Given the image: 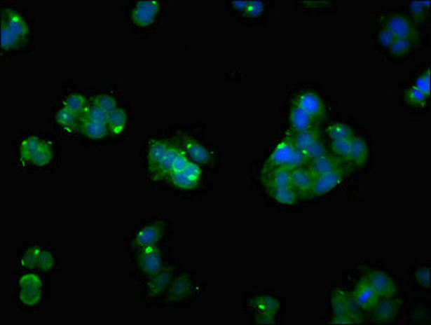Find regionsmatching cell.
<instances>
[{
  "instance_id": "33",
  "label": "cell",
  "mask_w": 431,
  "mask_h": 325,
  "mask_svg": "<svg viewBox=\"0 0 431 325\" xmlns=\"http://www.w3.org/2000/svg\"><path fill=\"white\" fill-rule=\"evenodd\" d=\"M268 193L271 195L274 201H277L278 203L282 204V205H295L301 200L298 194L291 187L270 190V191H268Z\"/></svg>"
},
{
  "instance_id": "18",
  "label": "cell",
  "mask_w": 431,
  "mask_h": 325,
  "mask_svg": "<svg viewBox=\"0 0 431 325\" xmlns=\"http://www.w3.org/2000/svg\"><path fill=\"white\" fill-rule=\"evenodd\" d=\"M295 150L293 136L289 130L286 132L285 137L280 141V144L272 151V153L270 154L269 158H267L265 164L262 166L261 172H268V170H273V168L284 167L286 162H289V158L293 155Z\"/></svg>"
},
{
  "instance_id": "13",
  "label": "cell",
  "mask_w": 431,
  "mask_h": 325,
  "mask_svg": "<svg viewBox=\"0 0 431 325\" xmlns=\"http://www.w3.org/2000/svg\"><path fill=\"white\" fill-rule=\"evenodd\" d=\"M90 94L88 89L69 79L60 88L57 102L81 116L90 104Z\"/></svg>"
},
{
  "instance_id": "24",
  "label": "cell",
  "mask_w": 431,
  "mask_h": 325,
  "mask_svg": "<svg viewBox=\"0 0 431 325\" xmlns=\"http://www.w3.org/2000/svg\"><path fill=\"white\" fill-rule=\"evenodd\" d=\"M39 242H29L19 247L17 251V269L20 270H36L39 257L43 249Z\"/></svg>"
},
{
  "instance_id": "7",
  "label": "cell",
  "mask_w": 431,
  "mask_h": 325,
  "mask_svg": "<svg viewBox=\"0 0 431 325\" xmlns=\"http://www.w3.org/2000/svg\"><path fill=\"white\" fill-rule=\"evenodd\" d=\"M205 291V284L198 275L188 268H182L174 277L158 309L182 308L192 304Z\"/></svg>"
},
{
  "instance_id": "37",
  "label": "cell",
  "mask_w": 431,
  "mask_h": 325,
  "mask_svg": "<svg viewBox=\"0 0 431 325\" xmlns=\"http://www.w3.org/2000/svg\"><path fill=\"white\" fill-rule=\"evenodd\" d=\"M303 153H305L308 162H311L313 160H319V158L327 155L329 154V148H327V144L323 141V139H321L319 141L313 144V146H309L307 150L303 151Z\"/></svg>"
},
{
  "instance_id": "45",
  "label": "cell",
  "mask_w": 431,
  "mask_h": 325,
  "mask_svg": "<svg viewBox=\"0 0 431 325\" xmlns=\"http://www.w3.org/2000/svg\"><path fill=\"white\" fill-rule=\"evenodd\" d=\"M254 322L256 324H275L277 314L268 312H254Z\"/></svg>"
},
{
  "instance_id": "21",
  "label": "cell",
  "mask_w": 431,
  "mask_h": 325,
  "mask_svg": "<svg viewBox=\"0 0 431 325\" xmlns=\"http://www.w3.org/2000/svg\"><path fill=\"white\" fill-rule=\"evenodd\" d=\"M363 275L372 284L381 298H388V297L398 295V283L393 280L392 277L385 271L369 269Z\"/></svg>"
},
{
  "instance_id": "6",
  "label": "cell",
  "mask_w": 431,
  "mask_h": 325,
  "mask_svg": "<svg viewBox=\"0 0 431 325\" xmlns=\"http://www.w3.org/2000/svg\"><path fill=\"white\" fill-rule=\"evenodd\" d=\"M165 13L164 0H128L123 8L124 19L139 34L158 31L164 23Z\"/></svg>"
},
{
  "instance_id": "12",
  "label": "cell",
  "mask_w": 431,
  "mask_h": 325,
  "mask_svg": "<svg viewBox=\"0 0 431 325\" xmlns=\"http://www.w3.org/2000/svg\"><path fill=\"white\" fill-rule=\"evenodd\" d=\"M182 144L184 152L192 162H196L200 167L210 168L217 165V151L202 141L193 134L182 130Z\"/></svg>"
},
{
  "instance_id": "5",
  "label": "cell",
  "mask_w": 431,
  "mask_h": 325,
  "mask_svg": "<svg viewBox=\"0 0 431 325\" xmlns=\"http://www.w3.org/2000/svg\"><path fill=\"white\" fill-rule=\"evenodd\" d=\"M172 232L174 223L170 217L152 216L144 218L129 230L125 239L127 253L156 244L167 243Z\"/></svg>"
},
{
  "instance_id": "43",
  "label": "cell",
  "mask_w": 431,
  "mask_h": 325,
  "mask_svg": "<svg viewBox=\"0 0 431 325\" xmlns=\"http://www.w3.org/2000/svg\"><path fill=\"white\" fill-rule=\"evenodd\" d=\"M414 86L420 89L426 96L430 97V69L429 67L417 77Z\"/></svg>"
},
{
  "instance_id": "1",
  "label": "cell",
  "mask_w": 431,
  "mask_h": 325,
  "mask_svg": "<svg viewBox=\"0 0 431 325\" xmlns=\"http://www.w3.org/2000/svg\"><path fill=\"white\" fill-rule=\"evenodd\" d=\"M182 130L167 127L151 132L143 140L141 165L150 189L180 193L198 189L204 170L192 162L182 144Z\"/></svg>"
},
{
  "instance_id": "25",
  "label": "cell",
  "mask_w": 431,
  "mask_h": 325,
  "mask_svg": "<svg viewBox=\"0 0 431 325\" xmlns=\"http://www.w3.org/2000/svg\"><path fill=\"white\" fill-rule=\"evenodd\" d=\"M315 177L307 166L291 172V188L298 194L299 199L313 198V188Z\"/></svg>"
},
{
  "instance_id": "3",
  "label": "cell",
  "mask_w": 431,
  "mask_h": 325,
  "mask_svg": "<svg viewBox=\"0 0 431 325\" xmlns=\"http://www.w3.org/2000/svg\"><path fill=\"white\" fill-rule=\"evenodd\" d=\"M0 33L4 60L35 47V20L27 8L15 3L0 4Z\"/></svg>"
},
{
  "instance_id": "2",
  "label": "cell",
  "mask_w": 431,
  "mask_h": 325,
  "mask_svg": "<svg viewBox=\"0 0 431 325\" xmlns=\"http://www.w3.org/2000/svg\"><path fill=\"white\" fill-rule=\"evenodd\" d=\"M12 164L20 172H53L61 165L59 139L43 130L18 134L11 146Z\"/></svg>"
},
{
  "instance_id": "15",
  "label": "cell",
  "mask_w": 431,
  "mask_h": 325,
  "mask_svg": "<svg viewBox=\"0 0 431 325\" xmlns=\"http://www.w3.org/2000/svg\"><path fill=\"white\" fill-rule=\"evenodd\" d=\"M381 27H386L396 39H408L413 45L420 41V29L402 13H391L381 18Z\"/></svg>"
},
{
  "instance_id": "36",
  "label": "cell",
  "mask_w": 431,
  "mask_h": 325,
  "mask_svg": "<svg viewBox=\"0 0 431 325\" xmlns=\"http://www.w3.org/2000/svg\"><path fill=\"white\" fill-rule=\"evenodd\" d=\"M347 294L343 289H335L331 295V310H333L334 316H339V314H346V299Z\"/></svg>"
},
{
  "instance_id": "28",
  "label": "cell",
  "mask_w": 431,
  "mask_h": 325,
  "mask_svg": "<svg viewBox=\"0 0 431 325\" xmlns=\"http://www.w3.org/2000/svg\"><path fill=\"white\" fill-rule=\"evenodd\" d=\"M347 164L348 162H346L343 158L334 155V154H327V155L323 156V158H319V160L309 162L307 167L311 172V174L315 178H317L320 176L334 172L337 168L343 167V166L347 165Z\"/></svg>"
},
{
  "instance_id": "22",
  "label": "cell",
  "mask_w": 431,
  "mask_h": 325,
  "mask_svg": "<svg viewBox=\"0 0 431 325\" xmlns=\"http://www.w3.org/2000/svg\"><path fill=\"white\" fill-rule=\"evenodd\" d=\"M353 296L357 306L363 312H369L372 310L381 299L374 287L369 282L364 275L361 277L360 280L355 285Z\"/></svg>"
},
{
  "instance_id": "29",
  "label": "cell",
  "mask_w": 431,
  "mask_h": 325,
  "mask_svg": "<svg viewBox=\"0 0 431 325\" xmlns=\"http://www.w3.org/2000/svg\"><path fill=\"white\" fill-rule=\"evenodd\" d=\"M369 146L364 139L353 134L351 137L350 153L348 156L349 165L353 167H363L369 160Z\"/></svg>"
},
{
  "instance_id": "8",
  "label": "cell",
  "mask_w": 431,
  "mask_h": 325,
  "mask_svg": "<svg viewBox=\"0 0 431 325\" xmlns=\"http://www.w3.org/2000/svg\"><path fill=\"white\" fill-rule=\"evenodd\" d=\"M182 268V263L172 258L160 272L139 280V304L148 309L158 308L166 295L167 289H170L174 277Z\"/></svg>"
},
{
  "instance_id": "31",
  "label": "cell",
  "mask_w": 431,
  "mask_h": 325,
  "mask_svg": "<svg viewBox=\"0 0 431 325\" xmlns=\"http://www.w3.org/2000/svg\"><path fill=\"white\" fill-rule=\"evenodd\" d=\"M293 136L294 144L297 150L305 151L309 146H313L315 142L319 141L322 139V132L320 128H313V130H306L301 132H292Z\"/></svg>"
},
{
  "instance_id": "47",
  "label": "cell",
  "mask_w": 431,
  "mask_h": 325,
  "mask_svg": "<svg viewBox=\"0 0 431 325\" xmlns=\"http://www.w3.org/2000/svg\"><path fill=\"white\" fill-rule=\"evenodd\" d=\"M229 4L231 5V8L234 11L243 15L244 11H245L246 8H247L248 1H246V0H233V1H230Z\"/></svg>"
},
{
  "instance_id": "11",
  "label": "cell",
  "mask_w": 431,
  "mask_h": 325,
  "mask_svg": "<svg viewBox=\"0 0 431 325\" xmlns=\"http://www.w3.org/2000/svg\"><path fill=\"white\" fill-rule=\"evenodd\" d=\"M135 118L136 113L134 108L126 100L116 110L109 114L107 127L112 144H118L128 138Z\"/></svg>"
},
{
  "instance_id": "17",
  "label": "cell",
  "mask_w": 431,
  "mask_h": 325,
  "mask_svg": "<svg viewBox=\"0 0 431 325\" xmlns=\"http://www.w3.org/2000/svg\"><path fill=\"white\" fill-rule=\"evenodd\" d=\"M293 104L299 106L319 122H323L327 118V110L324 101L315 91H301L294 99Z\"/></svg>"
},
{
  "instance_id": "10",
  "label": "cell",
  "mask_w": 431,
  "mask_h": 325,
  "mask_svg": "<svg viewBox=\"0 0 431 325\" xmlns=\"http://www.w3.org/2000/svg\"><path fill=\"white\" fill-rule=\"evenodd\" d=\"M48 123L60 138L74 139L78 137L81 116L60 103L55 102L51 106L50 112L48 113Z\"/></svg>"
},
{
  "instance_id": "30",
  "label": "cell",
  "mask_w": 431,
  "mask_h": 325,
  "mask_svg": "<svg viewBox=\"0 0 431 325\" xmlns=\"http://www.w3.org/2000/svg\"><path fill=\"white\" fill-rule=\"evenodd\" d=\"M246 305L254 312H268L273 314H278L281 307L279 299L268 295H255L249 297L246 300Z\"/></svg>"
},
{
  "instance_id": "46",
  "label": "cell",
  "mask_w": 431,
  "mask_h": 325,
  "mask_svg": "<svg viewBox=\"0 0 431 325\" xmlns=\"http://www.w3.org/2000/svg\"><path fill=\"white\" fill-rule=\"evenodd\" d=\"M331 324H357L355 321L347 314H339V316H333V318L329 321Z\"/></svg>"
},
{
  "instance_id": "42",
  "label": "cell",
  "mask_w": 431,
  "mask_h": 325,
  "mask_svg": "<svg viewBox=\"0 0 431 325\" xmlns=\"http://www.w3.org/2000/svg\"><path fill=\"white\" fill-rule=\"evenodd\" d=\"M265 3H262V1H248L247 8H246L245 11H244L243 17L249 18V19H256V18H259L260 15L264 13L265 11Z\"/></svg>"
},
{
  "instance_id": "23",
  "label": "cell",
  "mask_w": 431,
  "mask_h": 325,
  "mask_svg": "<svg viewBox=\"0 0 431 325\" xmlns=\"http://www.w3.org/2000/svg\"><path fill=\"white\" fill-rule=\"evenodd\" d=\"M61 253L51 244H43L36 270L48 277H53L61 271Z\"/></svg>"
},
{
  "instance_id": "39",
  "label": "cell",
  "mask_w": 431,
  "mask_h": 325,
  "mask_svg": "<svg viewBox=\"0 0 431 325\" xmlns=\"http://www.w3.org/2000/svg\"><path fill=\"white\" fill-rule=\"evenodd\" d=\"M412 41H408V39H396L393 41L392 45L389 47L390 53L395 57H402L405 55H408L411 53L413 48Z\"/></svg>"
},
{
  "instance_id": "20",
  "label": "cell",
  "mask_w": 431,
  "mask_h": 325,
  "mask_svg": "<svg viewBox=\"0 0 431 325\" xmlns=\"http://www.w3.org/2000/svg\"><path fill=\"white\" fill-rule=\"evenodd\" d=\"M353 166L347 164V165L343 166V167L337 168L334 172L315 178V184H313V198L324 195V194L333 191L335 188L338 187L339 184L347 178L349 172H353Z\"/></svg>"
},
{
  "instance_id": "9",
  "label": "cell",
  "mask_w": 431,
  "mask_h": 325,
  "mask_svg": "<svg viewBox=\"0 0 431 325\" xmlns=\"http://www.w3.org/2000/svg\"><path fill=\"white\" fill-rule=\"evenodd\" d=\"M131 275L139 280L160 272L172 259V249L167 243L156 244L128 253Z\"/></svg>"
},
{
  "instance_id": "41",
  "label": "cell",
  "mask_w": 431,
  "mask_h": 325,
  "mask_svg": "<svg viewBox=\"0 0 431 325\" xmlns=\"http://www.w3.org/2000/svg\"><path fill=\"white\" fill-rule=\"evenodd\" d=\"M414 281L423 289L430 287V269L429 267H420L414 271Z\"/></svg>"
},
{
  "instance_id": "16",
  "label": "cell",
  "mask_w": 431,
  "mask_h": 325,
  "mask_svg": "<svg viewBox=\"0 0 431 325\" xmlns=\"http://www.w3.org/2000/svg\"><path fill=\"white\" fill-rule=\"evenodd\" d=\"M125 99L122 90L116 86H102L91 91L90 104L97 106L107 114H111L116 110Z\"/></svg>"
},
{
  "instance_id": "27",
  "label": "cell",
  "mask_w": 431,
  "mask_h": 325,
  "mask_svg": "<svg viewBox=\"0 0 431 325\" xmlns=\"http://www.w3.org/2000/svg\"><path fill=\"white\" fill-rule=\"evenodd\" d=\"M260 179L267 192L280 188L291 187V172L285 167L273 168L261 172Z\"/></svg>"
},
{
  "instance_id": "38",
  "label": "cell",
  "mask_w": 431,
  "mask_h": 325,
  "mask_svg": "<svg viewBox=\"0 0 431 325\" xmlns=\"http://www.w3.org/2000/svg\"><path fill=\"white\" fill-rule=\"evenodd\" d=\"M350 148L351 138L335 140V141H331V154L343 158V160H345L346 162L348 160L349 153H350Z\"/></svg>"
},
{
  "instance_id": "44",
  "label": "cell",
  "mask_w": 431,
  "mask_h": 325,
  "mask_svg": "<svg viewBox=\"0 0 431 325\" xmlns=\"http://www.w3.org/2000/svg\"><path fill=\"white\" fill-rule=\"evenodd\" d=\"M377 39H378L379 43H381L383 47L389 49V47L392 45L396 37H395V35H393L388 29L381 27V29H379L378 35H377Z\"/></svg>"
},
{
  "instance_id": "32",
  "label": "cell",
  "mask_w": 431,
  "mask_h": 325,
  "mask_svg": "<svg viewBox=\"0 0 431 325\" xmlns=\"http://www.w3.org/2000/svg\"><path fill=\"white\" fill-rule=\"evenodd\" d=\"M431 1H411L409 5V13L411 15V21L415 25H422L423 22L426 19L428 15L429 9H430Z\"/></svg>"
},
{
  "instance_id": "14",
  "label": "cell",
  "mask_w": 431,
  "mask_h": 325,
  "mask_svg": "<svg viewBox=\"0 0 431 325\" xmlns=\"http://www.w3.org/2000/svg\"><path fill=\"white\" fill-rule=\"evenodd\" d=\"M77 138L83 146L93 148L112 144L107 123L89 118L87 115L81 116V127Z\"/></svg>"
},
{
  "instance_id": "26",
  "label": "cell",
  "mask_w": 431,
  "mask_h": 325,
  "mask_svg": "<svg viewBox=\"0 0 431 325\" xmlns=\"http://www.w3.org/2000/svg\"><path fill=\"white\" fill-rule=\"evenodd\" d=\"M320 126H321V122L301 110L299 106L292 104L291 112H289V132L296 134V132H306V130H313V128H320Z\"/></svg>"
},
{
  "instance_id": "19",
  "label": "cell",
  "mask_w": 431,
  "mask_h": 325,
  "mask_svg": "<svg viewBox=\"0 0 431 325\" xmlns=\"http://www.w3.org/2000/svg\"><path fill=\"white\" fill-rule=\"evenodd\" d=\"M402 306V299L397 296L381 298L376 306L369 311L373 322L378 324H388L398 317Z\"/></svg>"
},
{
  "instance_id": "4",
  "label": "cell",
  "mask_w": 431,
  "mask_h": 325,
  "mask_svg": "<svg viewBox=\"0 0 431 325\" xmlns=\"http://www.w3.org/2000/svg\"><path fill=\"white\" fill-rule=\"evenodd\" d=\"M9 296L21 312H41L51 297L50 277L37 270L17 269L11 275Z\"/></svg>"
},
{
  "instance_id": "35",
  "label": "cell",
  "mask_w": 431,
  "mask_h": 325,
  "mask_svg": "<svg viewBox=\"0 0 431 325\" xmlns=\"http://www.w3.org/2000/svg\"><path fill=\"white\" fill-rule=\"evenodd\" d=\"M405 101L408 104L412 106H416V108H423L426 106V103L428 102L429 97L426 96L424 92L417 89L416 87L412 86L410 88L406 89L404 94Z\"/></svg>"
},
{
  "instance_id": "34",
  "label": "cell",
  "mask_w": 431,
  "mask_h": 325,
  "mask_svg": "<svg viewBox=\"0 0 431 325\" xmlns=\"http://www.w3.org/2000/svg\"><path fill=\"white\" fill-rule=\"evenodd\" d=\"M327 134L331 141L335 140H341V139L351 138L355 134L353 128L349 125L343 124V123H336L331 124L327 127Z\"/></svg>"
},
{
  "instance_id": "40",
  "label": "cell",
  "mask_w": 431,
  "mask_h": 325,
  "mask_svg": "<svg viewBox=\"0 0 431 325\" xmlns=\"http://www.w3.org/2000/svg\"><path fill=\"white\" fill-rule=\"evenodd\" d=\"M309 164L308 162L307 158H306L305 153H303V151L297 150L296 148L294 151L293 155L289 158V162H286V165L284 167L286 170H289V172L292 170H298V168L306 167V166Z\"/></svg>"
}]
</instances>
